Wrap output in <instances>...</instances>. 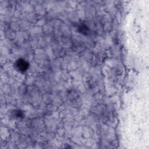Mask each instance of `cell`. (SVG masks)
<instances>
[{"label":"cell","instance_id":"obj_1","mask_svg":"<svg viewBox=\"0 0 149 149\" xmlns=\"http://www.w3.org/2000/svg\"><path fill=\"white\" fill-rule=\"evenodd\" d=\"M16 66L19 70L24 72L29 67V63L23 59H19L16 63Z\"/></svg>","mask_w":149,"mask_h":149}]
</instances>
